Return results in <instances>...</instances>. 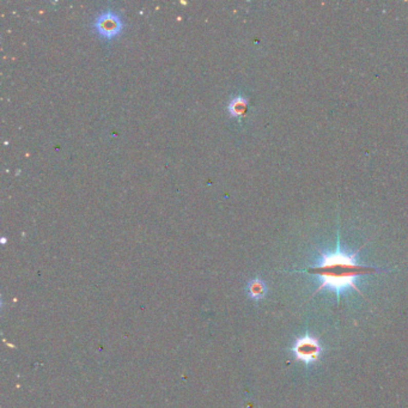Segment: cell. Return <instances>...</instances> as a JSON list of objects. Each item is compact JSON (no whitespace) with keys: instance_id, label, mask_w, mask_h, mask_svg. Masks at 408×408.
Instances as JSON below:
<instances>
[{"instance_id":"6da1fadb","label":"cell","mask_w":408,"mask_h":408,"mask_svg":"<svg viewBox=\"0 0 408 408\" xmlns=\"http://www.w3.org/2000/svg\"><path fill=\"white\" fill-rule=\"evenodd\" d=\"M365 244H363L355 252L342 251L339 243L338 249L334 252L320 251L321 262L319 265L301 270V272L314 274V276L320 277L322 279V283L320 284L317 290L314 292V295H316L317 292H320L326 287L332 288V290L337 292L338 301L340 299V294L342 291H345L346 288H353V290H356L362 295V292L355 284L356 278L378 272L377 268L359 265L357 262V255H358L360 249Z\"/></svg>"},{"instance_id":"7a4b0ae2","label":"cell","mask_w":408,"mask_h":408,"mask_svg":"<svg viewBox=\"0 0 408 408\" xmlns=\"http://www.w3.org/2000/svg\"><path fill=\"white\" fill-rule=\"evenodd\" d=\"M292 352L297 360H301L305 364H313L319 360L322 348L316 338L305 334L304 337L298 338L296 340Z\"/></svg>"},{"instance_id":"3957f363","label":"cell","mask_w":408,"mask_h":408,"mask_svg":"<svg viewBox=\"0 0 408 408\" xmlns=\"http://www.w3.org/2000/svg\"><path fill=\"white\" fill-rule=\"evenodd\" d=\"M121 20L113 11L102 12L96 20V28L106 37H111L121 30Z\"/></svg>"},{"instance_id":"277c9868","label":"cell","mask_w":408,"mask_h":408,"mask_svg":"<svg viewBox=\"0 0 408 408\" xmlns=\"http://www.w3.org/2000/svg\"><path fill=\"white\" fill-rule=\"evenodd\" d=\"M248 106V100L243 96H236L230 101L229 111L232 116H242L245 113Z\"/></svg>"},{"instance_id":"5b68a950","label":"cell","mask_w":408,"mask_h":408,"mask_svg":"<svg viewBox=\"0 0 408 408\" xmlns=\"http://www.w3.org/2000/svg\"><path fill=\"white\" fill-rule=\"evenodd\" d=\"M249 292H250L251 297H254L256 299L263 297V296H265V294H266L265 284H263L261 280L251 281L250 286H249Z\"/></svg>"}]
</instances>
